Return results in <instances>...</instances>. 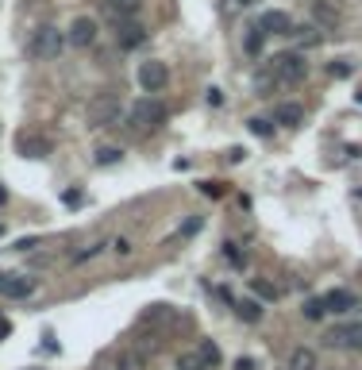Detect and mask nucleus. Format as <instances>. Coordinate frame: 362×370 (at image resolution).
<instances>
[{"mask_svg":"<svg viewBox=\"0 0 362 370\" xmlns=\"http://www.w3.org/2000/svg\"><path fill=\"white\" fill-rule=\"evenodd\" d=\"M197 351H200V359H205V367H208V370H212V367H220V347H216L212 339H200V347H197Z\"/></svg>","mask_w":362,"mask_h":370,"instance_id":"obj_19","label":"nucleus"},{"mask_svg":"<svg viewBox=\"0 0 362 370\" xmlns=\"http://www.w3.org/2000/svg\"><path fill=\"white\" fill-rule=\"evenodd\" d=\"M4 197H8V193H4V190H0V201H4Z\"/></svg>","mask_w":362,"mask_h":370,"instance_id":"obj_31","label":"nucleus"},{"mask_svg":"<svg viewBox=\"0 0 362 370\" xmlns=\"http://www.w3.org/2000/svg\"><path fill=\"white\" fill-rule=\"evenodd\" d=\"M0 282H4V274H0Z\"/></svg>","mask_w":362,"mask_h":370,"instance_id":"obj_32","label":"nucleus"},{"mask_svg":"<svg viewBox=\"0 0 362 370\" xmlns=\"http://www.w3.org/2000/svg\"><path fill=\"white\" fill-rule=\"evenodd\" d=\"M143 324H147V328H170V324H173V309H170V305H150L147 313H143Z\"/></svg>","mask_w":362,"mask_h":370,"instance_id":"obj_12","label":"nucleus"},{"mask_svg":"<svg viewBox=\"0 0 362 370\" xmlns=\"http://www.w3.org/2000/svg\"><path fill=\"white\" fill-rule=\"evenodd\" d=\"M293 35H297L301 47H316V43H320V31H316V27H293Z\"/></svg>","mask_w":362,"mask_h":370,"instance_id":"obj_21","label":"nucleus"},{"mask_svg":"<svg viewBox=\"0 0 362 370\" xmlns=\"http://www.w3.org/2000/svg\"><path fill=\"white\" fill-rule=\"evenodd\" d=\"M274 120H278L281 128H297V123H305V108L301 105H278L274 108Z\"/></svg>","mask_w":362,"mask_h":370,"instance_id":"obj_13","label":"nucleus"},{"mask_svg":"<svg viewBox=\"0 0 362 370\" xmlns=\"http://www.w3.org/2000/svg\"><path fill=\"white\" fill-rule=\"evenodd\" d=\"M132 123L139 128V132H158V128L166 123V105H162V100H155V97L135 100V105H132Z\"/></svg>","mask_w":362,"mask_h":370,"instance_id":"obj_3","label":"nucleus"},{"mask_svg":"<svg viewBox=\"0 0 362 370\" xmlns=\"http://www.w3.org/2000/svg\"><path fill=\"white\" fill-rule=\"evenodd\" d=\"M262 43H266V31H262V27H251V35H247V50H251V54H258V50H262Z\"/></svg>","mask_w":362,"mask_h":370,"instance_id":"obj_23","label":"nucleus"},{"mask_svg":"<svg viewBox=\"0 0 362 370\" xmlns=\"http://www.w3.org/2000/svg\"><path fill=\"white\" fill-rule=\"evenodd\" d=\"M235 313H239V321L258 324V321H262V305H258L255 297H243V301H235Z\"/></svg>","mask_w":362,"mask_h":370,"instance_id":"obj_15","label":"nucleus"},{"mask_svg":"<svg viewBox=\"0 0 362 370\" xmlns=\"http://www.w3.org/2000/svg\"><path fill=\"white\" fill-rule=\"evenodd\" d=\"M0 293H4V297H27V293H35V278H24V274H4Z\"/></svg>","mask_w":362,"mask_h":370,"instance_id":"obj_9","label":"nucleus"},{"mask_svg":"<svg viewBox=\"0 0 362 370\" xmlns=\"http://www.w3.org/2000/svg\"><path fill=\"white\" fill-rule=\"evenodd\" d=\"M120 120V97L116 93H97L89 100V128H104V123Z\"/></svg>","mask_w":362,"mask_h":370,"instance_id":"obj_4","label":"nucleus"},{"mask_svg":"<svg viewBox=\"0 0 362 370\" xmlns=\"http://www.w3.org/2000/svg\"><path fill=\"white\" fill-rule=\"evenodd\" d=\"M200 190H205L208 197H220V193H223V185H220V181H205V185H200Z\"/></svg>","mask_w":362,"mask_h":370,"instance_id":"obj_27","label":"nucleus"},{"mask_svg":"<svg viewBox=\"0 0 362 370\" xmlns=\"http://www.w3.org/2000/svg\"><path fill=\"white\" fill-rule=\"evenodd\" d=\"M324 305H328V313H354V309H359V297L354 293H347V289H331L328 297H324Z\"/></svg>","mask_w":362,"mask_h":370,"instance_id":"obj_10","label":"nucleus"},{"mask_svg":"<svg viewBox=\"0 0 362 370\" xmlns=\"http://www.w3.org/2000/svg\"><path fill=\"white\" fill-rule=\"evenodd\" d=\"M251 0H228V8H247Z\"/></svg>","mask_w":362,"mask_h":370,"instance_id":"obj_30","label":"nucleus"},{"mask_svg":"<svg viewBox=\"0 0 362 370\" xmlns=\"http://www.w3.org/2000/svg\"><path fill=\"white\" fill-rule=\"evenodd\" d=\"M251 132H255V135H270V123H266V120H251Z\"/></svg>","mask_w":362,"mask_h":370,"instance_id":"obj_28","label":"nucleus"},{"mask_svg":"<svg viewBox=\"0 0 362 370\" xmlns=\"http://www.w3.org/2000/svg\"><path fill=\"white\" fill-rule=\"evenodd\" d=\"M116 43H120V50H135L147 43V27L139 24V20H116Z\"/></svg>","mask_w":362,"mask_h":370,"instance_id":"obj_7","label":"nucleus"},{"mask_svg":"<svg viewBox=\"0 0 362 370\" xmlns=\"http://www.w3.org/2000/svg\"><path fill=\"white\" fill-rule=\"evenodd\" d=\"M178 370H208V367H205V359H200V351H181Z\"/></svg>","mask_w":362,"mask_h":370,"instance_id":"obj_20","label":"nucleus"},{"mask_svg":"<svg viewBox=\"0 0 362 370\" xmlns=\"http://www.w3.org/2000/svg\"><path fill=\"white\" fill-rule=\"evenodd\" d=\"M62 47H66V35L58 31V27H50V24L35 27L31 43H27L31 58H39V62H50V58H58V54H62Z\"/></svg>","mask_w":362,"mask_h":370,"instance_id":"obj_2","label":"nucleus"},{"mask_svg":"<svg viewBox=\"0 0 362 370\" xmlns=\"http://www.w3.org/2000/svg\"><path fill=\"white\" fill-rule=\"evenodd\" d=\"M116 370H147V355L127 347V351H120V359H116Z\"/></svg>","mask_w":362,"mask_h":370,"instance_id":"obj_16","label":"nucleus"},{"mask_svg":"<svg viewBox=\"0 0 362 370\" xmlns=\"http://www.w3.org/2000/svg\"><path fill=\"white\" fill-rule=\"evenodd\" d=\"M139 85L147 93H162L166 85H170V70H166V62H158V58L143 62V66H139Z\"/></svg>","mask_w":362,"mask_h":370,"instance_id":"obj_6","label":"nucleus"},{"mask_svg":"<svg viewBox=\"0 0 362 370\" xmlns=\"http://www.w3.org/2000/svg\"><path fill=\"white\" fill-rule=\"evenodd\" d=\"M97 35H100V27H97V20H89V16H77L74 27H70V43H74L77 50H89L93 43H97Z\"/></svg>","mask_w":362,"mask_h":370,"instance_id":"obj_8","label":"nucleus"},{"mask_svg":"<svg viewBox=\"0 0 362 370\" xmlns=\"http://www.w3.org/2000/svg\"><path fill=\"white\" fill-rule=\"evenodd\" d=\"M266 70H270L274 82H281V85H297V82H305L308 62H305V54H301V50H285V54H274Z\"/></svg>","mask_w":362,"mask_h":370,"instance_id":"obj_1","label":"nucleus"},{"mask_svg":"<svg viewBox=\"0 0 362 370\" xmlns=\"http://www.w3.org/2000/svg\"><path fill=\"white\" fill-rule=\"evenodd\" d=\"M24 151H31V155L39 158V155H47V151H50V143L47 139H24Z\"/></svg>","mask_w":362,"mask_h":370,"instance_id":"obj_24","label":"nucleus"},{"mask_svg":"<svg viewBox=\"0 0 362 370\" xmlns=\"http://www.w3.org/2000/svg\"><path fill=\"white\" fill-rule=\"evenodd\" d=\"M116 158H120V151H116V147H100V151H97V162H100V166H112Z\"/></svg>","mask_w":362,"mask_h":370,"instance_id":"obj_25","label":"nucleus"},{"mask_svg":"<svg viewBox=\"0 0 362 370\" xmlns=\"http://www.w3.org/2000/svg\"><path fill=\"white\" fill-rule=\"evenodd\" d=\"M320 367V359H316L313 347H297L293 355H289V370H316Z\"/></svg>","mask_w":362,"mask_h":370,"instance_id":"obj_14","label":"nucleus"},{"mask_svg":"<svg viewBox=\"0 0 362 370\" xmlns=\"http://www.w3.org/2000/svg\"><path fill=\"white\" fill-rule=\"evenodd\" d=\"M251 286H255V293H258V297H266V301H274V297H278V286H274V282H262V278H255V282H251Z\"/></svg>","mask_w":362,"mask_h":370,"instance_id":"obj_22","label":"nucleus"},{"mask_svg":"<svg viewBox=\"0 0 362 370\" xmlns=\"http://www.w3.org/2000/svg\"><path fill=\"white\" fill-rule=\"evenodd\" d=\"M301 313H305V321L316 324V321H324V316H328V305H324V297H308Z\"/></svg>","mask_w":362,"mask_h":370,"instance_id":"obj_17","label":"nucleus"},{"mask_svg":"<svg viewBox=\"0 0 362 370\" xmlns=\"http://www.w3.org/2000/svg\"><path fill=\"white\" fill-rule=\"evenodd\" d=\"M328 344L339 347V351H362V321L336 324V328L328 332Z\"/></svg>","mask_w":362,"mask_h":370,"instance_id":"obj_5","label":"nucleus"},{"mask_svg":"<svg viewBox=\"0 0 362 370\" xmlns=\"http://www.w3.org/2000/svg\"><path fill=\"white\" fill-rule=\"evenodd\" d=\"M108 8H112L116 20H132L139 12V0H108Z\"/></svg>","mask_w":362,"mask_h":370,"instance_id":"obj_18","label":"nucleus"},{"mask_svg":"<svg viewBox=\"0 0 362 370\" xmlns=\"http://www.w3.org/2000/svg\"><path fill=\"white\" fill-rule=\"evenodd\" d=\"M235 370H255V359H243V355H239V359H235Z\"/></svg>","mask_w":362,"mask_h":370,"instance_id":"obj_29","label":"nucleus"},{"mask_svg":"<svg viewBox=\"0 0 362 370\" xmlns=\"http://www.w3.org/2000/svg\"><path fill=\"white\" fill-rule=\"evenodd\" d=\"M258 27H262L266 35H293V20H289L285 12H266V16L258 20Z\"/></svg>","mask_w":362,"mask_h":370,"instance_id":"obj_11","label":"nucleus"},{"mask_svg":"<svg viewBox=\"0 0 362 370\" xmlns=\"http://www.w3.org/2000/svg\"><path fill=\"white\" fill-rule=\"evenodd\" d=\"M331 77H351V66L347 62H331Z\"/></svg>","mask_w":362,"mask_h":370,"instance_id":"obj_26","label":"nucleus"}]
</instances>
